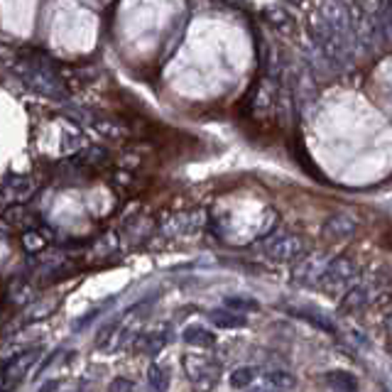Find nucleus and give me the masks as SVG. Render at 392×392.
I'll return each mask as SVG.
<instances>
[{"mask_svg": "<svg viewBox=\"0 0 392 392\" xmlns=\"http://www.w3.org/2000/svg\"><path fill=\"white\" fill-rule=\"evenodd\" d=\"M252 380H255V370L245 368V365L243 368H235L233 373H231V385H233L235 390H245Z\"/></svg>", "mask_w": 392, "mask_h": 392, "instance_id": "2eb2a0df", "label": "nucleus"}, {"mask_svg": "<svg viewBox=\"0 0 392 392\" xmlns=\"http://www.w3.org/2000/svg\"><path fill=\"white\" fill-rule=\"evenodd\" d=\"M262 252H265L267 260L287 265V262H294L299 255H302L304 243L299 235H292V233L272 235V238L262 240Z\"/></svg>", "mask_w": 392, "mask_h": 392, "instance_id": "7ed1b4c3", "label": "nucleus"}, {"mask_svg": "<svg viewBox=\"0 0 392 392\" xmlns=\"http://www.w3.org/2000/svg\"><path fill=\"white\" fill-rule=\"evenodd\" d=\"M250 392H267V390H262V388H260V390H250Z\"/></svg>", "mask_w": 392, "mask_h": 392, "instance_id": "f3484780", "label": "nucleus"}, {"mask_svg": "<svg viewBox=\"0 0 392 392\" xmlns=\"http://www.w3.org/2000/svg\"><path fill=\"white\" fill-rule=\"evenodd\" d=\"M226 309H231L235 314H243V312H257L260 304L247 297H226Z\"/></svg>", "mask_w": 392, "mask_h": 392, "instance_id": "4468645a", "label": "nucleus"}, {"mask_svg": "<svg viewBox=\"0 0 392 392\" xmlns=\"http://www.w3.org/2000/svg\"><path fill=\"white\" fill-rule=\"evenodd\" d=\"M375 292H373V285H353L348 292L343 294L341 304H338V309H341V314H353V312H360V309H365L370 302H373Z\"/></svg>", "mask_w": 392, "mask_h": 392, "instance_id": "423d86ee", "label": "nucleus"}, {"mask_svg": "<svg viewBox=\"0 0 392 392\" xmlns=\"http://www.w3.org/2000/svg\"><path fill=\"white\" fill-rule=\"evenodd\" d=\"M312 35L321 54L333 64H341L350 56L355 37V23L345 5H319V15L312 20Z\"/></svg>", "mask_w": 392, "mask_h": 392, "instance_id": "f257e3e1", "label": "nucleus"}, {"mask_svg": "<svg viewBox=\"0 0 392 392\" xmlns=\"http://www.w3.org/2000/svg\"><path fill=\"white\" fill-rule=\"evenodd\" d=\"M169 370L164 368V365H157V363H152L149 365V370H147V385H149V390L152 392H167L169 390Z\"/></svg>", "mask_w": 392, "mask_h": 392, "instance_id": "9d476101", "label": "nucleus"}, {"mask_svg": "<svg viewBox=\"0 0 392 392\" xmlns=\"http://www.w3.org/2000/svg\"><path fill=\"white\" fill-rule=\"evenodd\" d=\"M103 162H106V149H98V147L81 149V152L71 159V164H76V167H81V169L98 167V164H103Z\"/></svg>", "mask_w": 392, "mask_h": 392, "instance_id": "9b49d317", "label": "nucleus"}, {"mask_svg": "<svg viewBox=\"0 0 392 392\" xmlns=\"http://www.w3.org/2000/svg\"><path fill=\"white\" fill-rule=\"evenodd\" d=\"M326 383L338 392H358V380L345 370H333L326 375Z\"/></svg>", "mask_w": 392, "mask_h": 392, "instance_id": "f8f14e48", "label": "nucleus"}, {"mask_svg": "<svg viewBox=\"0 0 392 392\" xmlns=\"http://www.w3.org/2000/svg\"><path fill=\"white\" fill-rule=\"evenodd\" d=\"M167 341H169V333L167 331H149V333H145V336L137 338L135 348H137V353L154 355V353H159L164 345H167Z\"/></svg>", "mask_w": 392, "mask_h": 392, "instance_id": "1a4fd4ad", "label": "nucleus"}, {"mask_svg": "<svg viewBox=\"0 0 392 392\" xmlns=\"http://www.w3.org/2000/svg\"><path fill=\"white\" fill-rule=\"evenodd\" d=\"M358 272H360L358 265H355L350 257H336V260H329V265H326V270H324L319 287H324V290H329V292L350 290V285L355 282Z\"/></svg>", "mask_w": 392, "mask_h": 392, "instance_id": "f03ea898", "label": "nucleus"}, {"mask_svg": "<svg viewBox=\"0 0 392 392\" xmlns=\"http://www.w3.org/2000/svg\"><path fill=\"white\" fill-rule=\"evenodd\" d=\"M182 338L187 341L189 345H194V348H211V345L216 343V333L209 331L206 326H187L182 333Z\"/></svg>", "mask_w": 392, "mask_h": 392, "instance_id": "6e6552de", "label": "nucleus"}, {"mask_svg": "<svg viewBox=\"0 0 392 392\" xmlns=\"http://www.w3.org/2000/svg\"><path fill=\"white\" fill-rule=\"evenodd\" d=\"M324 235L331 240H343V238H350V235L358 231V221L353 219L350 214H333L329 216L326 221H324Z\"/></svg>", "mask_w": 392, "mask_h": 392, "instance_id": "39448f33", "label": "nucleus"}, {"mask_svg": "<svg viewBox=\"0 0 392 392\" xmlns=\"http://www.w3.org/2000/svg\"><path fill=\"white\" fill-rule=\"evenodd\" d=\"M294 314H297V317H302V319H307V321H312L314 326L326 329V331H331V333H333V324H331V321H326V319L317 317V314H307V312H302V309H294Z\"/></svg>", "mask_w": 392, "mask_h": 392, "instance_id": "dca6fc26", "label": "nucleus"}, {"mask_svg": "<svg viewBox=\"0 0 392 392\" xmlns=\"http://www.w3.org/2000/svg\"><path fill=\"white\" fill-rule=\"evenodd\" d=\"M265 383L270 385L272 390L282 392V390H292L294 385H297V380H294V375L287 373V370H272V373L265 375Z\"/></svg>", "mask_w": 392, "mask_h": 392, "instance_id": "ddd939ff", "label": "nucleus"}, {"mask_svg": "<svg viewBox=\"0 0 392 392\" xmlns=\"http://www.w3.org/2000/svg\"><path fill=\"white\" fill-rule=\"evenodd\" d=\"M209 319L216 329H223V331H233V329L247 326V319L243 314H235V312H231V309H214V312L209 314Z\"/></svg>", "mask_w": 392, "mask_h": 392, "instance_id": "0eeeda50", "label": "nucleus"}, {"mask_svg": "<svg viewBox=\"0 0 392 392\" xmlns=\"http://www.w3.org/2000/svg\"><path fill=\"white\" fill-rule=\"evenodd\" d=\"M326 265H329V257L324 255V252H314V255H309L307 260L294 270V280H297L299 285H319Z\"/></svg>", "mask_w": 392, "mask_h": 392, "instance_id": "20e7f679", "label": "nucleus"}]
</instances>
